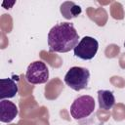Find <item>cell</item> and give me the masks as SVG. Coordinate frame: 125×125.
Listing matches in <instances>:
<instances>
[{
	"mask_svg": "<svg viewBox=\"0 0 125 125\" xmlns=\"http://www.w3.org/2000/svg\"><path fill=\"white\" fill-rule=\"evenodd\" d=\"M79 35L71 22H61L51 28L48 33L50 52L66 53L78 44Z\"/></svg>",
	"mask_w": 125,
	"mask_h": 125,
	"instance_id": "1",
	"label": "cell"
},
{
	"mask_svg": "<svg viewBox=\"0 0 125 125\" xmlns=\"http://www.w3.org/2000/svg\"><path fill=\"white\" fill-rule=\"evenodd\" d=\"M90 79V72L81 66L70 67L64 76V83L74 91H80L87 87Z\"/></svg>",
	"mask_w": 125,
	"mask_h": 125,
	"instance_id": "2",
	"label": "cell"
},
{
	"mask_svg": "<svg viewBox=\"0 0 125 125\" xmlns=\"http://www.w3.org/2000/svg\"><path fill=\"white\" fill-rule=\"evenodd\" d=\"M95 109V100L89 95H83L76 98L70 105V114L74 119H83L88 117Z\"/></svg>",
	"mask_w": 125,
	"mask_h": 125,
	"instance_id": "3",
	"label": "cell"
},
{
	"mask_svg": "<svg viewBox=\"0 0 125 125\" xmlns=\"http://www.w3.org/2000/svg\"><path fill=\"white\" fill-rule=\"evenodd\" d=\"M25 78L27 82L30 84L46 83L49 79V69L43 62H33L28 65L26 69Z\"/></svg>",
	"mask_w": 125,
	"mask_h": 125,
	"instance_id": "4",
	"label": "cell"
},
{
	"mask_svg": "<svg viewBox=\"0 0 125 125\" xmlns=\"http://www.w3.org/2000/svg\"><path fill=\"white\" fill-rule=\"evenodd\" d=\"M98 49V41L93 37L85 36L80 40V42H78L76 47L73 49V52L74 56L81 60H92L96 56Z\"/></svg>",
	"mask_w": 125,
	"mask_h": 125,
	"instance_id": "5",
	"label": "cell"
},
{
	"mask_svg": "<svg viewBox=\"0 0 125 125\" xmlns=\"http://www.w3.org/2000/svg\"><path fill=\"white\" fill-rule=\"evenodd\" d=\"M19 110L17 105L8 100L0 101V121L4 123H10L18 115Z\"/></svg>",
	"mask_w": 125,
	"mask_h": 125,
	"instance_id": "6",
	"label": "cell"
},
{
	"mask_svg": "<svg viewBox=\"0 0 125 125\" xmlns=\"http://www.w3.org/2000/svg\"><path fill=\"white\" fill-rule=\"evenodd\" d=\"M18 93V85L12 78L0 79V99H9L16 96Z\"/></svg>",
	"mask_w": 125,
	"mask_h": 125,
	"instance_id": "7",
	"label": "cell"
},
{
	"mask_svg": "<svg viewBox=\"0 0 125 125\" xmlns=\"http://www.w3.org/2000/svg\"><path fill=\"white\" fill-rule=\"evenodd\" d=\"M60 11H61V14L62 15V17L66 20H71L73 18H76L82 13L81 7L71 1L63 2L61 5Z\"/></svg>",
	"mask_w": 125,
	"mask_h": 125,
	"instance_id": "8",
	"label": "cell"
},
{
	"mask_svg": "<svg viewBox=\"0 0 125 125\" xmlns=\"http://www.w3.org/2000/svg\"><path fill=\"white\" fill-rule=\"evenodd\" d=\"M98 101L99 106L102 109L108 110L115 104V98L111 91L108 90H99L98 91Z\"/></svg>",
	"mask_w": 125,
	"mask_h": 125,
	"instance_id": "9",
	"label": "cell"
},
{
	"mask_svg": "<svg viewBox=\"0 0 125 125\" xmlns=\"http://www.w3.org/2000/svg\"><path fill=\"white\" fill-rule=\"evenodd\" d=\"M124 47H125V42H124Z\"/></svg>",
	"mask_w": 125,
	"mask_h": 125,
	"instance_id": "10",
	"label": "cell"
}]
</instances>
